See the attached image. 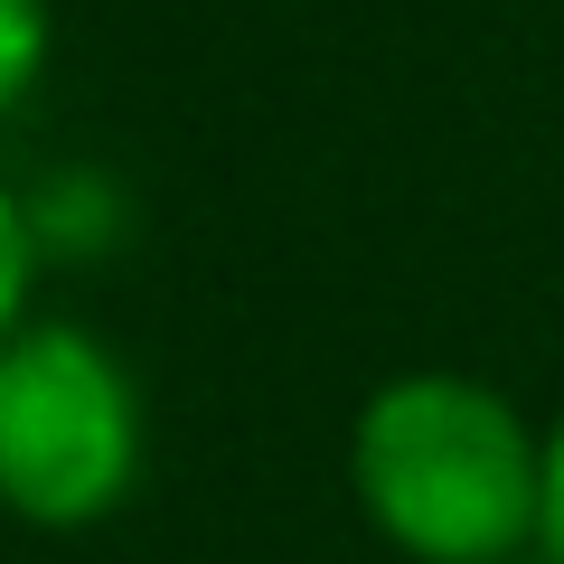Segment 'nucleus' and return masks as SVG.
<instances>
[{"instance_id":"f257e3e1","label":"nucleus","mask_w":564,"mask_h":564,"mask_svg":"<svg viewBox=\"0 0 564 564\" xmlns=\"http://www.w3.org/2000/svg\"><path fill=\"white\" fill-rule=\"evenodd\" d=\"M536 443L489 377L404 367L348 423V499L404 564H518L536 555Z\"/></svg>"},{"instance_id":"f03ea898","label":"nucleus","mask_w":564,"mask_h":564,"mask_svg":"<svg viewBox=\"0 0 564 564\" xmlns=\"http://www.w3.org/2000/svg\"><path fill=\"white\" fill-rule=\"evenodd\" d=\"M141 386L85 321L29 311L0 339V518L76 536L141 489Z\"/></svg>"},{"instance_id":"7ed1b4c3","label":"nucleus","mask_w":564,"mask_h":564,"mask_svg":"<svg viewBox=\"0 0 564 564\" xmlns=\"http://www.w3.org/2000/svg\"><path fill=\"white\" fill-rule=\"evenodd\" d=\"M47 47H57V29H47V0H0V113H20V104L39 95Z\"/></svg>"},{"instance_id":"20e7f679","label":"nucleus","mask_w":564,"mask_h":564,"mask_svg":"<svg viewBox=\"0 0 564 564\" xmlns=\"http://www.w3.org/2000/svg\"><path fill=\"white\" fill-rule=\"evenodd\" d=\"M29 292H39V207L0 180V339L29 321Z\"/></svg>"},{"instance_id":"39448f33","label":"nucleus","mask_w":564,"mask_h":564,"mask_svg":"<svg viewBox=\"0 0 564 564\" xmlns=\"http://www.w3.org/2000/svg\"><path fill=\"white\" fill-rule=\"evenodd\" d=\"M536 555L564 564V414L545 423V443H536Z\"/></svg>"},{"instance_id":"423d86ee","label":"nucleus","mask_w":564,"mask_h":564,"mask_svg":"<svg viewBox=\"0 0 564 564\" xmlns=\"http://www.w3.org/2000/svg\"><path fill=\"white\" fill-rule=\"evenodd\" d=\"M518 564H545V555H518Z\"/></svg>"}]
</instances>
